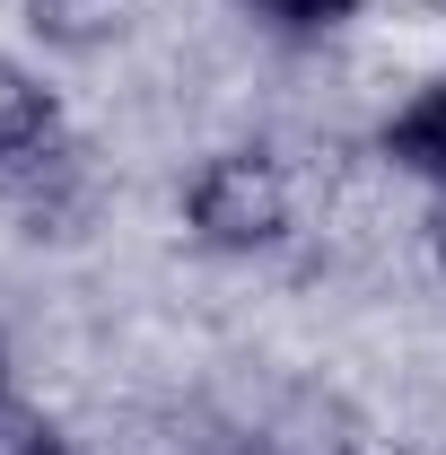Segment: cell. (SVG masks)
Segmentation results:
<instances>
[{
  "label": "cell",
  "instance_id": "1",
  "mask_svg": "<svg viewBox=\"0 0 446 455\" xmlns=\"http://www.w3.org/2000/svg\"><path fill=\"white\" fill-rule=\"evenodd\" d=\"M184 220H193V236L211 254H263L298 220L289 167H280L272 149H219V158H202L193 184H184Z\"/></svg>",
  "mask_w": 446,
  "mask_h": 455
},
{
  "label": "cell",
  "instance_id": "2",
  "mask_svg": "<svg viewBox=\"0 0 446 455\" xmlns=\"http://www.w3.org/2000/svg\"><path fill=\"white\" fill-rule=\"evenodd\" d=\"M254 447L263 455H368V438H359V420H350L333 395H289L280 420L254 438Z\"/></svg>",
  "mask_w": 446,
  "mask_h": 455
},
{
  "label": "cell",
  "instance_id": "3",
  "mask_svg": "<svg viewBox=\"0 0 446 455\" xmlns=\"http://www.w3.org/2000/svg\"><path fill=\"white\" fill-rule=\"evenodd\" d=\"M386 158L411 167V175H429V184H446V79H429V88L386 123Z\"/></svg>",
  "mask_w": 446,
  "mask_h": 455
},
{
  "label": "cell",
  "instance_id": "4",
  "mask_svg": "<svg viewBox=\"0 0 446 455\" xmlns=\"http://www.w3.org/2000/svg\"><path fill=\"white\" fill-rule=\"evenodd\" d=\"M0 455H70V438H61V429L36 411V403L0 395Z\"/></svg>",
  "mask_w": 446,
  "mask_h": 455
},
{
  "label": "cell",
  "instance_id": "5",
  "mask_svg": "<svg viewBox=\"0 0 446 455\" xmlns=\"http://www.w3.org/2000/svg\"><path fill=\"white\" fill-rule=\"evenodd\" d=\"M245 9H254L263 27H280V36H333L359 0H245Z\"/></svg>",
  "mask_w": 446,
  "mask_h": 455
},
{
  "label": "cell",
  "instance_id": "6",
  "mask_svg": "<svg viewBox=\"0 0 446 455\" xmlns=\"http://www.w3.org/2000/svg\"><path fill=\"white\" fill-rule=\"evenodd\" d=\"M219 455H263V447H254V438H245V447H219Z\"/></svg>",
  "mask_w": 446,
  "mask_h": 455
},
{
  "label": "cell",
  "instance_id": "7",
  "mask_svg": "<svg viewBox=\"0 0 446 455\" xmlns=\"http://www.w3.org/2000/svg\"><path fill=\"white\" fill-rule=\"evenodd\" d=\"M438 263H446V211H438Z\"/></svg>",
  "mask_w": 446,
  "mask_h": 455
},
{
  "label": "cell",
  "instance_id": "8",
  "mask_svg": "<svg viewBox=\"0 0 446 455\" xmlns=\"http://www.w3.org/2000/svg\"><path fill=\"white\" fill-rule=\"evenodd\" d=\"M0 395H9V386H0Z\"/></svg>",
  "mask_w": 446,
  "mask_h": 455
}]
</instances>
